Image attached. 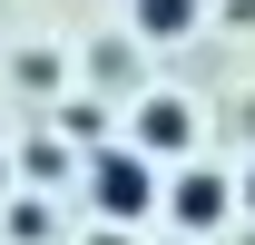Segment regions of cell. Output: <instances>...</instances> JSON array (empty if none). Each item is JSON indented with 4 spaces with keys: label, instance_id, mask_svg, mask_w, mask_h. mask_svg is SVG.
<instances>
[{
    "label": "cell",
    "instance_id": "6da1fadb",
    "mask_svg": "<svg viewBox=\"0 0 255 245\" xmlns=\"http://www.w3.org/2000/svg\"><path fill=\"white\" fill-rule=\"evenodd\" d=\"M89 196H98L108 226H137V216L167 206V196H157V167H147L137 147H108V157H98V167H89Z\"/></svg>",
    "mask_w": 255,
    "mask_h": 245
},
{
    "label": "cell",
    "instance_id": "7a4b0ae2",
    "mask_svg": "<svg viewBox=\"0 0 255 245\" xmlns=\"http://www.w3.org/2000/svg\"><path fill=\"white\" fill-rule=\"evenodd\" d=\"M226 216H236V186H226L216 167H187V177L167 186V226H177V236H216Z\"/></svg>",
    "mask_w": 255,
    "mask_h": 245
},
{
    "label": "cell",
    "instance_id": "3957f363",
    "mask_svg": "<svg viewBox=\"0 0 255 245\" xmlns=\"http://www.w3.org/2000/svg\"><path fill=\"white\" fill-rule=\"evenodd\" d=\"M196 147V108L187 98H147L137 108V157H187Z\"/></svg>",
    "mask_w": 255,
    "mask_h": 245
},
{
    "label": "cell",
    "instance_id": "277c9868",
    "mask_svg": "<svg viewBox=\"0 0 255 245\" xmlns=\"http://www.w3.org/2000/svg\"><path fill=\"white\" fill-rule=\"evenodd\" d=\"M128 20H137V39H187L196 20H206V0H137Z\"/></svg>",
    "mask_w": 255,
    "mask_h": 245
},
{
    "label": "cell",
    "instance_id": "5b68a950",
    "mask_svg": "<svg viewBox=\"0 0 255 245\" xmlns=\"http://www.w3.org/2000/svg\"><path fill=\"white\" fill-rule=\"evenodd\" d=\"M89 79H98V89H128V79H137V49H128V39H98V49H89Z\"/></svg>",
    "mask_w": 255,
    "mask_h": 245
},
{
    "label": "cell",
    "instance_id": "8992f818",
    "mask_svg": "<svg viewBox=\"0 0 255 245\" xmlns=\"http://www.w3.org/2000/svg\"><path fill=\"white\" fill-rule=\"evenodd\" d=\"M0 226H10V245H49V226H59V216H49V196H20Z\"/></svg>",
    "mask_w": 255,
    "mask_h": 245
},
{
    "label": "cell",
    "instance_id": "52a82bcc",
    "mask_svg": "<svg viewBox=\"0 0 255 245\" xmlns=\"http://www.w3.org/2000/svg\"><path fill=\"white\" fill-rule=\"evenodd\" d=\"M10 79H20V89H59V49H20Z\"/></svg>",
    "mask_w": 255,
    "mask_h": 245
},
{
    "label": "cell",
    "instance_id": "ba28073f",
    "mask_svg": "<svg viewBox=\"0 0 255 245\" xmlns=\"http://www.w3.org/2000/svg\"><path fill=\"white\" fill-rule=\"evenodd\" d=\"M236 206H246V216H255V167H246V186H236Z\"/></svg>",
    "mask_w": 255,
    "mask_h": 245
},
{
    "label": "cell",
    "instance_id": "9c48e42d",
    "mask_svg": "<svg viewBox=\"0 0 255 245\" xmlns=\"http://www.w3.org/2000/svg\"><path fill=\"white\" fill-rule=\"evenodd\" d=\"M0 186H10V167H0Z\"/></svg>",
    "mask_w": 255,
    "mask_h": 245
}]
</instances>
